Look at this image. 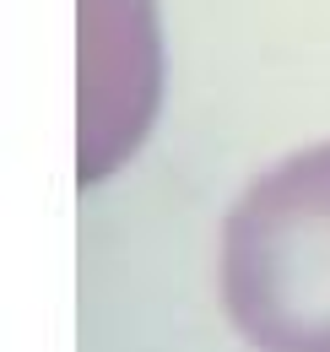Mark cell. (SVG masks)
<instances>
[{"label":"cell","mask_w":330,"mask_h":352,"mask_svg":"<svg viewBox=\"0 0 330 352\" xmlns=\"http://www.w3.org/2000/svg\"><path fill=\"white\" fill-rule=\"evenodd\" d=\"M217 287L254 352H330V141L282 157L233 201Z\"/></svg>","instance_id":"cell-1"},{"label":"cell","mask_w":330,"mask_h":352,"mask_svg":"<svg viewBox=\"0 0 330 352\" xmlns=\"http://www.w3.org/2000/svg\"><path fill=\"white\" fill-rule=\"evenodd\" d=\"M152 0H82V179L98 184L135 152L157 109Z\"/></svg>","instance_id":"cell-2"}]
</instances>
